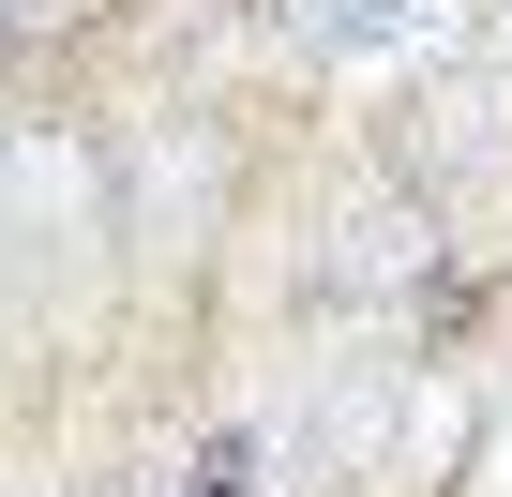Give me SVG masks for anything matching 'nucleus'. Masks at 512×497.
I'll list each match as a JSON object with an SVG mask.
<instances>
[{"label":"nucleus","instance_id":"obj_1","mask_svg":"<svg viewBox=\"0 0 512 497\" xmlns=\"http://www.w3.org/2000/svg\"><path fill=\"white\" fill-rule=\"evenodd\" d=\"M422 272V211H392V196H347V226H332V287L347 302H392Z\"/></svg>","mask_w":512,"mask_h":497},{"label":"nucleus","instance_id":"obj_2","mask_svg":"<svg viewBox=\"0 0 512 497\" xmlns=\"http://www.w3.org/2000/svg\"><path fill=\"white\" fill-rule=\"evenodd\" d=\"M497 166H512V91L467 76V91H452V181H497Z\"/></svg>","mask_w":512,"mask_h":497},{"label":"nucleus","instance_id":"obj_3","mask_svg":"<svg viewBox=\"0 0 512 497\" xmlns=\"http://www.w3.org/2000/svg\"><path fill=\"white\" fill-rule=\"evenodd\" d=\"M302 31L317 46H377V31H407V0H302Z\"/></svg>","mask_w":512,"mask_h":497}]
</instances>
